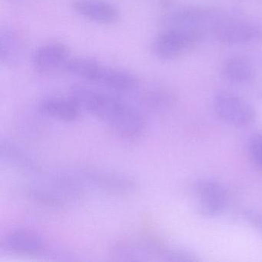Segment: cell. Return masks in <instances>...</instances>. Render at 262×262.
I'll use <instances>...</instances> for the list:
<instances>
[{
	"mask_svg": "<svg viewBox=\"0 0 262 262\" xmlns=\"http://www.w3.org/2000/svg\"><path fill=\"white\" fill-rule=\"evenodd\" d=\"M71 96L81 110L108 124L123 137H136L145 128V120L142 113L116 96L81 85L72 89Z\"/></svg>",
	"mask_w": 262,
	"mask_h": 262,
	"instance_id": "6da1fadb",
	"label": "cell"
},
{
	"mask_svg": "<svg viewBox=\"0 0 262 262\" xmlns=\"http://www.w3.org/2000/svg\"><path fill=\"white\" fill-rule=\"evenodd\" d=\"M73 173L84 194L89 191L108 194L125 195L138 188L136 179L128 174L103 170L85 169Z\"/></svg>",
	"mask_w": 262,
	"mask_h": 262,
	"instance_id": "7a4b0ae2",
	"label": "cell"
},
{
	"mask_svg": "<svg viewBox=\"0 0 262 262\" xmlns=\"http://www.w3.org/2000/svg\"><path fill=\"white\" fill-rule=\"evenodd\" d=\"M205 33L201 29L168 28L155 39L153 52L162 60H172L197 47Z\"/></svg>",
	"mask_w": 262,
	"mask_h": 262,
	"instance_id": "3957f363",
	"label": "cell"
},
{
	"mask_svg": "<svg viewBox=\"0 0 262 262\" xmlns=\"http://www.w3.org/2000/svg\"><path fill=\"white\" fill-rule=\"evenodd\" d=\"M213 106L219 119L228 125L247 127L255 121L256 113L251 104L232 93H219Z\"/></svg>",
	"mask_w": 262,
	"mask_h": 262,
	"instance_id": "277c9868",
	"label": "cell"
},
{
	"mask_svg": "<svg viewBox=\"0 0 262 262\" xmlns=\"http://www.w3.org/2000/svg\"><path fill=\"white\" fill-rule=\"evenodd\" d=\"M196 207L199 213L208 217L219 215L226 208L228 194L226 188L216 181L200 179L193 188Z\"/></svg>",
	"mask_w": 262,
	"mask_h": 262,
	"instance_id": "5b68a950",
	"label": "cell"
},
{
	"mask_svg": "<svg viewBox=\"0 0 262 262\" xmlns=\"http://www.w3.org/2000/svg\"><path fill=\"white\" fill-rule=\"evenodd\" d=\"M171 248L145 241H122L115 244L111 255L117 260H169Z\"/></svg>",
	"mask_w": 262,
	"mask_h": 262,
	"instance_id": "8992f818",
	"label": "cell"
},
{
	"mask_svg": "<svg viewBox=\"0 0 262 262\" xmlns=\"http://www.w3.org/2000/svg\"><path fill=\"white\" fill-rule=\"evenodd\" d=\"M214 37L222 43H247L262 37V29L248 21L221 17L211 28Z\"/></svg>",
	"mask_w": 262,
	"mask_h": 262,
	"instance_id": "52a82bcc",
	"label": "cell"
},
{
	"mask_svg": "<svg viewBox=\"0 0 262 262\" xmlns=\"http://www.w3.org/2000/svg\"><path fill=\"white\" fill-rule=\"evenodd\" d=\"M217 13L212 9L206 7H187L181 9L170 15L166 19L168 28H194L206 30V27L212 28L220 19Z\"/></svg>",
	"mask_w": 262,
	"mask_h": 262,
	"instance_id": "ba28073f",
	"label": "cell"
},
{
	"mask_svg": "<svg viewBox=\"0 0 262 262\" xmlns=\"http://www.w3.org/2000/svg\"><path fill=\"white\" fill-rule=\"evenodd\" d=\"M68 47L63 42H50L39 47L33 56V64L39 73H54L63 68L71 58Z\"/></svg>",
	"mask_w": 262,
	"mask_h": 262,
	"instance_id": "9c48e42d",
	"label": "cell"
},
{
	"mask_svg": "<svg viewBox=\"0 0 262 262\" xmlns=\"http://www.w3.org/2000/svg\"><path fill=\"white\" fill-rule=\"evenodd\" d=\"M71 7L79 16L103 25H113L120 19L119 9L106 0H73Z\"/></svg>",
	"mask_w": 262,
	"mask_h": 262,
	"instance_id": "30bf717a",
	"label": "cell"
},
{
	"mask_svg": "<svg viewBox=\"0 0 262 262\" xmlns=\"http://www.w3.org/2000/svg\"><path fill=\"white\" fill-rule=\"evenodd\" d=\"M90 82L121 92L132 91L139 85V80L132 73L120 69L106 67L99 62L93 70Z\"/></svg>",
	"mask_w": 262,
	"mask_h": 262,
	"instance_id": "8fae6325",
	"label": "cell"
},
{
	"mask_svg": "<svg viewBox=\"0 0 262 262\" xmlns=\"http://www.w3.org/2000/svg\"><path fill=\"white\" fill-rule=\"evenodd\" d=\"M4 246L14 253L27 255L41 254L46 249V244L42 237L27 229H18L6 236Z\"/></svg>",
	"mask_w": 262,
	"mask_h": 262,
	"instance_id": "7c38bea8",
	"label": "cell"
},
{
	"mask_svg": "<svg viewBox=\"0 0 262 262\" xmlns=\"http://www.w3.org/2000/svg\"><path fill=\"white\" fill-rule=\"evenodd\" d=\"M39 110L44 116L64 122H73L77 119L81 108L73 99L49 98L39 104Z\"/></svg>",
	"mask_w": 262,
	"mask_h": 262,
	"instance_id": "4fadbf2b",
	"label": "cell"
},
{
	"mask_svg": "<svg viewBox=\"0 0 262 262\" xmlns=\"http://www.w3.org/2000/svg\"><path fill=\"white\" fill-rule=\"evenodd\" d=\"M1 159L12 168L26 173H36L39 167L24 149L11 141H1Z\"/></svg>",
	"mask_w": 262,
	"mask_h": 262,
	"instance_id": "5bb4252c",
	"label": "cell"
},
{
	"mask_svg": "<svg viewBox=\"0 0 262 262\" xmlns=\"http://www.w3.org/2000/svg\"><path fill=\"white\" fill-rule=\"evenodd\" d=\"M222 73L224 77L235 84H245L254 79V69L251 62L243 56H233L223 63Z\"/></svg>",
	"mask_w": 262,
	"mask_h": 262,
	"instance_id": "9a60e30c",
	"label": "cell"
},
{
	"mask_svg": "<svg viewBox=\"0 0 262 262\" xmlns=\"http://www.w3.org/2000/svg\"><path fill=\"white\" fill-rule=\"evenodd\" d=\"M24 52V42L16 32L10 29L1 30L0 58L6 65H14L20 61Z\"/></svg>",
	"mask_w": 262,
	"mask_h": 262,
	"instance_id": "2e32d148",
	"label": "cell"
},
{
	"mask_svg": "<svg viewBox=\"0 0 262 262\" xmlns=\"http://www.w3.org/2000/svg\"><path fill=\"white\" fill-rule=\"evenodd\" d=\"M144 103L157 111H165L176 104V93L168 87L157 86L148 90L142 97Z\"/></svg>",
	"mask_w": 262,
	"mask_h": 262,
	"instance_id": "e0dca14e",
	"label": "cell"
},
{
	"mask_svg": "<svg viewBox=\"0 0 262 262\" xmlns=\"http://www.w3.org/2000/svg\"><path fill=\"white\" fill-rule=\"evenodd\" d=\"M248 151L252 163L262 171V130L251 138Z\"/></svg>",
	"mask_w": 262,
	"mask_h": 262,
	"instance_id": "ac0fdd59",
	"label": "cell"
}]
</instances>
